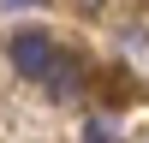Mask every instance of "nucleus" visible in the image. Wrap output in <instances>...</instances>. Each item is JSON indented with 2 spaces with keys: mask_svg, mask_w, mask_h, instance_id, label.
I'll return each instance as SVG.
<instances>
[{
  "mask_svg": "<svg viewBox=\"0 0 149 143\" xmlns=\"http://www.w3.org/2000/svg\"><path fill=\"white\" fill-rule=\"evenodd\" d=\"M6 54H12V66H18L24 78H48V66H54L60 48L48 42V30H18V36L6 42Z\"/></svg>",
  "mask_w": 149,
  "mask_h": 143,
  "instance_id": "1",
  "label": "nucleus"
},
{
  "mask_svg": "<svg viewBox=\"0 0 149 143\" xmlns=\"http://www.w3.org/2000/svg\"><path fill=\"white\" fill-rule=\"evenodd\" d=\"M84 143H119V131L107 125V119H90V125H84Z\"/></svg>",
  "mask_w": 149,
  "mask_h": 143,
  "instance_id": "3",
  "label": "nucleus"
},
{
  "mask_svg": "<svg viewBox=\"0 0 149 143\" xmlns=\"http://www.w3.org/2000/svg\"><path fill=\"white\" fill-rule=\"evenodd\" d=\"M95 6H102V0H78V12H95Z\"/></svg>",
  "mask_w": 149,
  "mask_h": 143,
  "instance_id": "4",
  "label": "nucleus"
},
{
  "mask_svg": "<svg viewBox=\"0 0 149 143\" xmlns=\"http://www.w3.org/2000/svg\"><path fill=\"white\" fill-rule=\"evenodd\" d=\"M78 78H84V66L72 54H54V66H48V95H54V101H72V95H78Z\"/></svg>",
  "mask_w": 149,
  "mask_h": 143,
  "instance_id": "2",
  "label": "nucleus"
}]
</instances>
